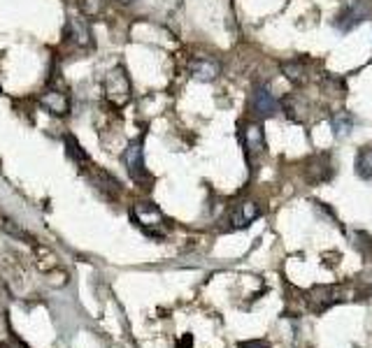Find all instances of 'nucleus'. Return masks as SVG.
Here are the masks:
<instances>
[{"label": "nucleus", "instance_id": "obj_2", "mask_svg": "<svg viewBox=\"0 0 372 348\" xmlns=\"http://www.w3.org/2000/svg\"><path fill=\"white\" fill-rule=\"evenodd\" d=\"M131 218L133 223L138 226L142 232H147L149 237H163V223H165V216L161 214V209L156 207V204L151 202H140L135 204L131 209Z\"/></svg>", "mask_w": 372, "mask_h": 348}, {"label": "nucleus", "instance_id": "obj_4", "mask_svg": "<svg viewBox=\"0 0 372 348\" xmlns=\"http://www.w3.org/2000/svg\"><path fill=\"white\" fill-rule=\"evenodd\" d=\"M123 163H126V170H128V174H131L133 181L142 184V181L151 179L149 172H147V168H145V151H142V142L140 139L128 144L126 153H123Z\"/></svg>", "mask_w": 372, "mask_h": 348}, {"label": "nucleus", "instance_id": "obj_17", "mask_svg": "<svg viewBox=\"0 0 372 348\" xmlns=\"http://www.w3.org/2000/svg\"><path fill=\"white\" fill-rule=\"evenodd\" d=\"M177 346H179V348H191V346H193V339H191V334H184V339H182Z\"/></svg>", "mask_w": 372, "mask_h": 348}, {"label": "nucleus", "instance_id": "obj_12", "mask_svg": "<svg viewBox=\"0 0 372 348\" xmlns=\"http://www.w3.org/2000/svg\"><path fill=\"white\" fill-rule=\"evenodd\" d=\"M356 174L372 181V146H361L356 153Z\"/></svg>", "mask_w": 372, "mask_h": 348}, {"label": "nucleus", "instance_id": "obj_14", "mask_svg": "<svg viewBox=\"0 0 372 348\" xmlns=\"http://www.w3.org/2000/svg\"><path fill=\"white\" fill-rule=\"evenodd\" d=\"M66 146H68V156L79 165V163H88V153L82 149V144L77 142L73 135H66Z\"/></svg>", "mask_w": 372, "mask_h": 348}, {"label": "nucleus", "instance_id": "obj_7", "mask_svg": "<svg viewBox=\"0 0 372 348\" xmlns=\"http://www.w3.org/2000/svg\"><path fill=\"white\" fill-rule=\"evenodd\" d=\"M188 70H191V75L196 77V79L212 81V79H216V77H219L221 66L216 61H212V58L198 56V58H193V61L188 63Z\"/></svg>", "mask_w": 372, "mask_h": 348}, {"label": "nucleus", "instance_id": "obj_9", "mask_svg": "<svg viewBox=\"0 0 372 348\" xmlns=\"http://www.w3.org/2000/svg\"><path fill=\"white\" fill-rule=\"evenodd\" d=\"M66 35L70 38V42H75L77 46H91V28H88V23L84 19H79V16H73V19L68 21V28H66Z\"/></svg>", "mask_w": 372, "mask_h": 348}, {"label": "nucleus", "instance_id": "obj_18", "mask_svg": "<svg viewBox=\"0 0 372 348\" xmlns=\"http://www.w3.org/2000/svg\"><path fill=\"white\" fill-rule=\"evenodd\" d=\"M119 3H126V5H128V3H135V0H119Z\"/></svg>", "mask_w": 372, "mask_h": 348}, {"label": "nucleus", "instance_id": "obj_13", "mask_svg": "<svg viewBox=\"0 0 372 348\" xmlns=\"http://www.w3.org/2000/svg\"><path fill=\"white\" fill-rule=\"evenodd\" d=\"M282 72L288 81H293V84H305L307 79V70L300 61H286L282 63Z\"/></svg>", "mask_w": 372, "mask_h": 348}, {"label": "nucleus", "instance_id": "obj_11", "mask_svg": "<svg viewBox=\"0 0 372 348\" xmlns=\"http://www.w3.org/2000/svg\"><path fill=\"white\" fill-rule=\"evenodd\" d=\"M354 126H356V116L347 109H340L330 116V128H333L335 137H347V135H351Z\"/></svg>", "mask_w": 372, "mask_h": 348}, {"label": "nucleus", "instance_id": "obj_8", "mask_svg": "<svg viewBox=\"0 0 372 348\" xmlns=\"http://www.w3.org/2000/svg\"><path fill=\"white\" fill-rule=\"evenodd\" d=\"M242 142H245L247 153H263L265 151V135L261 123H247L242 131Z\"/></svg>", "mask_w": 372, "mask_h": 348}, {"label": "nucleus", "instance_id": "obj_5", "mask_svg": "<svg viewBox=\"0 0 372 348\" xmlns=\"http://www.w3.org/2000/svg\"><path fill=\"white\" fill-rule=\"evenodd\" d=\"M263 214V209H261V204H256L253 200H245V202H240L238 207L233 209V214H230V226L233 228H249L256 218H261Z\"/></svg>", "mask_w": 372, "mask_h": 348}, {"label": "nucleus", "instance_id": "obj_15", "mask_svg": "<svg viewBox=\"0 0 372 348\" xmlns=\"http://www.w3.org/2000/svg\"><path fill=\"white\" fill-rule=\"evenodd\" d=\"M3 230L8 235H12V237H19V239H33L31 235L26 232V230H21V228H16V223L14 221H3Z\"/></svg>", "mask_w": 372, "mask_h": 348}, {"label": "nucleus", "instance_id": "obj_3", "mask_svg": "<svg viewBox=\"0 0 372 348\" xmlns=\"http://www.w3.org/2000/svg\"><path fill=\"white\" fill-rule=\"evenodd\" d=\"M251 111L258 119H270L280 111V103L265 84H256L251 88Z\"/></svg>", "mask_w": 372, "mask_h": 348}, {"label": "nucleus", "instance_id": "obj_10", "mask_svg": "<svg viewBox=\"0 0 372 348\" xmlns=\"http://www.w3.org/2000/svg\"><path fill=\"white\" fill-rule=\"evenodd\" d=\"M40 103H42V107L49 111V114H54V116H66L68 111H70V103H68L66 93H61V91H47V93H42Z\"/></svg>", "mask_w": 372, "mask_h": 348}, {"label": "nucleus", "instance_id": "obj_1", "mask_svg": "<svg viewBox=\"0 0 372 348\" xmlns=\"http://www.w3.org/2000/svg\"><path fill=\"white\" fill-rule=\"evenodd\" d=\"M103 91L112 107H123L131 100V79H128L126 70L121 66L112 68L103 81Z\"/></svg>", "mask_w": 372, "mask_h": 348}, {"label": "nucleus", "instance_id": "obj_6", "mask_svg": "<svg viewBox=\"0 0 372 348\" xmlns=\"http://www.w3.org/2000/svg\"><path fill=\"white\" fill-rule=\"evenodd\" d=\"M365 14H368V5H365L363 0H354L349 8L338 16L335 26H338L342 33H347V31H351V28H356L358 23L365 19Z\"/></svg>", "mask_w": 372, "mask_h": 348}, {"label": "nucleus", "instance_id": "obj_16", "mask_svg": "<svg viewBox=\"0 0 372 348\" xmlns=\"http://www.w3.org/2000/svg\"><path fill=\"white\" fill-rule=\"evenodd\" d=\"M238 348H270L268 341H245V344H240Z\"/></svg>", "mask_w": 372, "mask_h": 348}]
</instances>
